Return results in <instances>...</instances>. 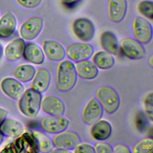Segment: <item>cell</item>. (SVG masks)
Segmentation results:
<instances>
[{"mask_svg":"<svg viewBox=\"0 0 153 153\" xmlns=\"http://www.w3.org/2000/svg\"><path fill=\"white\" fill-rule=\"evenodd\" d=\"M77 80L74 63L70 60L62 61L58 66L56 76V88L61 92H67L72 90Z\"/></svg>","mask_w":153,"mask_h":153,"instance_id":"1","label":"cell"},{"mask_svg":"<svg viewBox=\"0 0 153 153\" xmlns=\"http://www.w3.org/2000/svg\"><path fill=\"white\" fill-rule=\"evenodd\" d=\"M42 95L32 88L27 89L20 97L19 108L21 112L28 117H35L41 107Z\"/></svg>","mask_w":153,"mask_h":153,"instance_id":"2","label":"cell"},{"mask_svg":"<svg viewBox=\"0 0 153 153\" xmlns=\"http://www.w3.org/2000/svg\"><path fill=\"white\" fill-rule=\"evenodd\" d=\"M96 99L103 110L108 114H113L118 109L120 100L115 89L108 85H102L96 92Z\"/></svg>","mask_w":153,"mask_h":153,"instance_id":"3","label":"cell"},{"mask_svg":"<svg viewBox=\"0 0 153 153\" xmlns=\"http://www.w3.org/2000/svg\"><path fill=\"white\" fill-rule=\"evenodd\" d=\"M10 145L5 148V152H38L37 142L33 133L23 131Z\"/></svg>","mask_w":153,"mask_h":153,"instance_id":"4","label":"cell"},{"mask_svg":"<svg viewBox=\"0 0 153 153\" xmlns=\"http://www.w3.org/2000/svg\"><path fill=\"white\" fill-rule=\"evenodd\" d=\"M132 32L136 41L147 44L152 38V28L150 23L141 17H136L132 23Z\"/></svg>","mask_w":153,"mask_h":153,"instance_id":"5","label":"cell"},{"mask_svg":"<svg viewBox=\"0 0 153 153\" xmlns=\"http://www.w3.org/2000/svg\"><path fill=\"white\" fill-rule=\"evenodd\" d=\"M120 49L124 56L130 59H140L145 54L142 44L131 38H123L120 42Z\"/></svg>","mask_w":153,"mask_h":153,"instance_id":"6","label":"cell"},{"mask_svg":"<svg viewBox=\"0 0 153 153\" xmlns=\"http://www.w3.org/2000/svg\"><path fill=\"white\" fill-rule=\"evenodd\" d=\"M72 30L75 35L81 41H91L95 33V27L93 22L87 18H78L72 24Z\"/></svg>","mask_w":153,"mask_h":153,"instance_id":"7","label":"cell"},{"mask_svg":"<svg viewBox=\"0 0 153 153\" xmlns=\"http://www.w3.org/2000/svg\"><path fill=\"white\" fill-rule=\"evenodd\" d=\"M43 27V19L39 17H32L25 21L20 27V35L26 40L36 38Z\"/></svg>","mask_w":153,"mask_h":153,"instance_id":"8","label":"cell"},{"mask_svg":"<svg viewBox=\"0 0 153 153\" xmlns=\"http://www.w3.org/2000/svg\"><path fill=\"white\" fill-rule=\"evenodd\" d=\"M80 137L76 133L66 130L56 133L52 140L55 148L68 150L74 149L80 143Z\"/></svg>","mask_w":153,"mask_h":153,"instance_id":"9","label":"cell"},{"mask_svg":"<svg viewBox=\"0 0 153 153\" xmlns=\"http://www.w3.org/2000/svg\"><path fill=\"white\" fill-rule=\"evenodd\" d=\"M93 47L86 43H74L69 45L65 51L67 57L72 61L88 60L93 56Z\"/></svg>","mask_w":153,"mask_h":153,"instance_id":"10","label":"cell"},{"mask_svg":"<svg viewBox=\"0 0 153 153\" xmlns=\"http://www.w3.org/2000/svg\"><path fill=\"white\" fill-rule=\"evenodd\" d=\"M69 122L62 115H47L42 118L41 123L44 131L48 133L56 134L67 129Z\"/></svg>","mask_w":153,"mask_h":153,"instance_id":"11","label":"cell"},{"mask_svg":"<svg viewBox=\"0 0 153 153\" xmlns=\"http://www.w3.org/2000/svg\"><path fill=\"white\" fill-rule=\"evenodd\" d=\"M103 114V109L96 98H91L83 109L81 117L83 122L87 125H92L99 120Z\"/></svg>","mask_w":153,"mask_h":153,"instance_id":"12","label":"cell"},{"mask_svg":"<svg viewBox=\"0 0 153 153\" xmlns=\"http://www.w3.org/2000/svg\"><path fill=\"white\" fill-rule=\"evenodd\" d=\"M42 111L51 115H62L65 111V106L61 99L54 96H47L41 100Z\"/></svg>","mask_w":153,"mask_h":153,"instance_id":"13","label":"cell"},{"mask_svg":"<svg viewBox=\"0 0 153 153\" xmlns=\"http://www.w3.org/2000/svg\"><path fill=\"white\" fill-rule=\"evenodd\" d=\"M127 9L126 0H108V14L109 20L114 23L121 22Z\"/></svg>","mask_w":153,"mask_h":153,"instance_id":"14","label":"cell"},{"mask_svg":"<svg viewBox=\"0 0 153 153\" xmlns=\"http://www.w3.org/2000/svg\"><path fill=\"white\" fill-rule=\"evenodd\" d=\"M42 47L45 56L51 61H61L65 57L66 53L63 47L56 41H45Z\"/></svg>","mask_w":153,"mask_h":153,"instance_id":"15","label":"cell"},{"mask_svg":"<svg viewBox=\"0 0 153 153\" xmlns=\"http://www.w3.org/2000/svg\"><path fill=\"white\" fill-rule=\"evenodd\" d=\"M1 89L8 97L18 100L24 92L23 85L17 79L13 78L4 79L1 84Z\"/></svg>","mask_w":153,"mask_h":153,"instance_id":"16","label":"cell"},{"mask_svg":"<svg viewBox=\"0 0 153 153\" xmlns=\"http://www.w3.org/2000/svg\"><path fill=\"white\" fill-rule=\"evenodd\" d=\"M74 65L76 75L82 79H93L98 74L97 68L90 60L77 61Z\"/></svg>","mask_w":153,"mask_h":153,"instance_id":"17","label":"cell"},{"mask_svg":"<svg viewBox=\"0 0 153 153\" xmlns=\"http://www.w3.org/2000/svg\"><path fill=\"white\" fill-rule=\"evenodd\" d=\"M32 81V88L38 92H45L48 88L51 75L48 70L44 68L38 69L35 74Z\"/></svg>","mask_w":153,"mask_h":153,"instance_id":"18","label":"cell"},{"mask_svg":"<svg viewBox=\"0 0 153 153\" xmlns=\"http://www.w3.org/2000/svg\"><path fill=\"white\" fill-rule=\"evenodd\" d=\"M25 45V42L22 38L14 39L5 47V58L11 62L19 60L23 54Z\"/></svg>","mask_w":153,"mask_h":153,"instance_id":"19","label":"cell"},{"mask_svg":"<svg viewBox=\"0 0 153 153\" xmlns=\"http://www.w3.org/2000/svg\"><path fill=\"white\" fill-rule=\"evenodd\" d=\"M112 132L111 124L104 120H99L92 124L90 129L91 136L97 140H105L109 138Z\"/></svg>","mask_w":153,"mask_h":153,"instance_id":"20","label":"cell"},{"mask_svg":"<svg viewBox=\"0 0 153 153\" xmlns=\"http://www.w3.org/2000/svg\"><path fill=\"white\" fill-rule=\"evenodd\" d=\"M23 124L19 121L8 118L5 119L0 124V131L3 135L16 138L24 131Z\"/></svg>","mask_w":153,"mask_h":153,"instance_id":"21","label":"cell"},{"mask_svg":"<svg viewBox=\"0 0 153 153\" xmlns=\"http://www.w3.org/2000/svg\"><path fill=\"white\" fill-rule=\"evenodd\" d=\"M23 55L27 61L35 65H41L44 61V54L41 48L34 43L25 45Z\"/></svg>","mask_w":153,"mask_h":153,"instance_id":"22","label":"cell"},{"mask_svg":"<svg viewBox=\"0 0 153 153\" xmlns=\"http://www.w3.org/2000/svg\"><path fill=\"white\" fill-rule=\"evenodd\" d=\"M17 21L10 12L6 13L0 19V38H6L11 36L16 30Z\"/></svg>","mask_w":153,"mask_h":153,"instance_id":"23","label":"cell"},{"mask_svg":"<svg viewBox=\"0 0 153 153\" xmlns=\"http://www.w3.org/2000/svg\"><path fill=\"white\" fill-rule=\"evenodd\" d=\"M100 45L105 51L111 54H117L119 45L116 35L111 31L103 32L100 37Z\"/></svg>","mask_w":153,"mask_h":153,"instance_id":"24","label":"cell"},{"mask_svg":"<svg viewBox=\"0 0 153 153\" xmlns=\"http://www.w3.org/2000/svg\"><path fill=\"white\" fill-rule=\"evenodd\" d=\"M93 63L100 69H108L115 64V59L111 54L106 51L96 52L92 58Z\"/></svg>","mask_w":153,"mask_h":153,"instance_id":"25","label":"cell"},{"mask_svg":"<svg viewBox=\"0 0 153 153\" xmlns=\"http://www.w3.org/2000/svg\"><path fill=\"white\" fill-rule=\"evenodd\" d=\"M36 70L30 65H22L17 66L13 72V76L19 81L27 82L32 79Z\"/></svg>","mask_w":153,"mask_h":153,"instance_id":"26","label":"cell"},{"mask_svg":"<svg viewBox=\"0 0 153 153\" xmlns=\"http://www.w3.org/2000/svg\"><path fill=\"white\" fill-rule=\"evenodd\" d=\"M32 133L37 142L38 152L43 153L51 152L54 147L52 140L41 131H33Z\"/></svg>","mask_w":153,"mask_h":153,"instance_id":"27","label":"cell"},{"mask_svg":"<svg viewBox=\"0 0 153 153\" xmlns=\"http://www.w3.org/2000/svg\"><path fill=\"white\" fill-rule=\"evenodd\" d=\"M153 151V140L151 137H144L137 141L133 147V153H151Z\"/></svg>","mask_w":153,"mask_h":153,"instance_id":"28","label":"cell"},{"mask_svg":"<svg viewBox=\"0 0 153 153\" xmlns=\"http://www.w3.org/2000/svg\"><path fill=\"white\" fill-rule=\"evenodd\" d=\"M139 12L150 20L153 18V2L151 1H142L137 5Z\"/></svg>","mask_w":153,"mask_h":153,"instance_id":"29","label":"cell"},{"mask_svg":"<svg viewBox=\"0 0 153 153\" xmlns=\"http://www.w3.org/2000/svg\"><path fill=\"white\" fill-rule=\"evenodd\" d=\"M153 94L152 92L148 93L143 100V107L145 112L148 119L152 121L153 119Z\"/></svg>","mask_w":153,"mask_h":153,"instance_id":"30","label":"cell"},{"mask_svg":"<svg viewBox=\"0 0 153 153\" xmlns=\"http://www.w3.org/2000/svg\"><path fill=\"white\" fill-rule=\"evenodd\" d=\"M95 152L97 153H112L113 152L112 147L108 143L103 142L96 143L94 146Z\"/></svg>","mask_w":153,"mask_h":153,"instance_id":"31","label":"cell"},{"mask_svg":"<svg viewBox=\"0 0 153 153\" xmlns=\"http://www.w3.org/2000/svg\"><path fill=\"white\" fill-rule=\"evenodd\" d=\"M74 152L75 153H94L95 150L93 146L88 143H83L78 144L74 149Z\"/></svg>","mask_w":153,"mask_h":153,"instance_id":"32","label":"cell"},{"mask_svg":"<svg viewBox=\"0 0 153 153\" xmlns=\"http://www.w3.org/2000/svg\"><path fill=\"white\" fill-rule=\"evenodd\" d=\"M21 6L27 8H33L37 7L42 0H16Z\"/></svg>","mask_w":153,"mask_h":153,"instance_id":"33","label":"cell"},{"mask_svg":"<svg viewBox=\"0 0 153 153\" xmlns=\"http://www.w3.org/2000/svg\"><path fill=\"white\" fill-rule=\"evenodd\" d=\"M146 124V118L142 112H139L136 116V126L138 130H142Z\"/></svg>","mask_w":153,"mask_h":153,"instance_id":"34","label":"cell"},{"mask_svg":"<svg viewBox=\"0 0 153 153\" xmlns=\"http://www.w3.org/2000/svg\"><path fill=\"white\" fill-rule=\"evenodd\" d=\"M113 152L115 153H131V151L128 146L123 144H118L113 148Z\"/></svg>","mask_w":153,"mask_h":153,"instance_id":"35","label":"cell"},{"mask_svg":"<svg viewBox=\"0 0 153 153\" xmlns=\"http://www.w3.org/2000/svg\"><path fill=\"white\" fill-rule=\"evenodd\" d=\"M81 0H60V2L62 4L66 5L71 7L72 5H74L75 4H77Z\"/></svg>","mask_w":153,"mask_h":153,"instance_id":"36","label":"cell"},{"mask_svg":"<svg viewBox=\"0 0 153 153\" xmlns=\"http://www.w3.org/2000/svg\"><path fill=\"white\" fill-rule=\"evenodd\" d=\"M7 114H8V112L6 109L0 108V124L5 119L7 115Z\"/></svg>","mask_w":153,"mask_h":153,"instance_id":"37","label":"cell"},{"mask_svg":"<svg viewBox=\"0 0 153 153\" xmlns=\"http://www.w3.org/2000/svg\"><path fill=\"white\" fill-rule=\"evenodd\" d=\"M52 152H60V153H69L71 152L69 150L65 149H62V148H56L54 149H52L51 151Z\"/></svg>","mask_w":153,"mask_h":153,"instance_id":"38","label":"cell"},{"mask_svg":"<svg viewBox=\"0 0 153 153\" xmlns=\"http://www.w3.org/2000/svg\"><path fill=\"white\" fill-rule=\"evenodd\" d=\"M148 64L150 66L151 68H152L153 66V60H152V55L151 54V56L148 59Z\"/></svg>","mask_w":153,"mask_h":153,"instance_id":"39","label":"cell"},{"mask_svg":"<svg viewBox=\"0 0 153 153\" xmlns=\"http://www.w3.org/2000/svg\"><path fill=\"white\" fill-rule=\"evenodd\" d=\"M3 139H4V135L2 133V132L0 131V145L1 144V143L3 141Z\"/></svg>","mask_w":153,"mask_h":153,"instance_id":"40","label":"cell"},{"mask_svg":"<svg viewBox=\"0 0 153 153\" xmlns=\"http://www.w3.org/2000/svg\"><path fill=\"white\" fill-rule=\"evenodd\" d=\"M2 53H3V47H2V46L1 45V44H0V59H1V57H2Z\"/></svg>","mask_w":153,"mask_h":153,"instance_id":"41","label":"cell"}]
</instances>
